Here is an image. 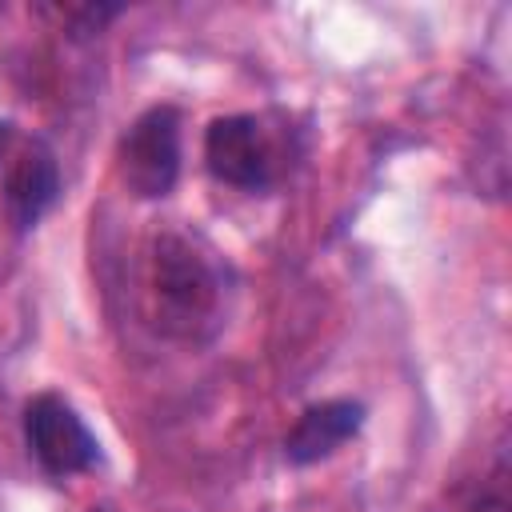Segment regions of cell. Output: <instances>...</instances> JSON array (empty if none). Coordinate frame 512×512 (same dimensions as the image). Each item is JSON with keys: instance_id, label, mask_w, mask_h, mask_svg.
Returning a JSON list of instances; mask_svg holds the SVG:
<instances>
[{"instance_id": "cell-1", "label": "cell", "mask_w": 512, "mask_h": 512, "mask_svg": "<svg viewBox=\"0 0 512 512\" xmlns=\"http://www.w3.org/2000/svg\"><path fill=\"white\" fill-rule=\"evenodd\" d=\"M152 296L156 324L172 336H196L216 312V272L184 236H160L152 248Z\"/></svg>"}, {"instance_id": "cell-2", "label": "cell", "mask_w": 512, "mask_h": 512, "mask_svg": "<svg viewBox=\"0 0 512 512\" xmlns=\"http://www.w3.org/2000/svg\"><path fill=\"white\" fill-rule=\"evenodd\" d=\"M120 176L140 200L172 192L180 176V112L172 104H156L132 120L120 140Z\"/></svg>"}, {"instance_id": "cell-3", "label": "cell", "mask_w": 512, "mask_h": 512, "mask_svg": "<svg viewBox=\"0 0 512 512\" xmlns=\"http://www.w3.org/2000/svg\"><path fill=\"white\" fill-rule=\"evenodd\" d=\"M24 440L48 476H76L96 464V436L88 432L80 412L56 392L28 400Z\"/></svg>"}, {"instance_id": "cell-4", "label": "cell", "mask_w": 512, "mask_h": 512, "mask_svg": "<svg viewBox=\"0 0 512 512\" xmlns=\"http://www.w3.org/2000/svg\"><path fill=\"white\" fill-rule=\"evenodd\" d=\"M208 172L232 188H264L272 176V144L256 116H220L204 132Z\"/></svg>"}, {"instance_id": "cell-5", "label": "cell", "mask_w": 512, "mask_h": 512, "mask_svg": "<svg viewBox=\"0 0 512 512\" xmlns=\"http://www.w3.org/2000/svg\"><path fill=\"white\" fill-rule=\"evenodd\" d=\"M364 424V404L360 400H320L300 412L292 432L284 436V456L292 464H316L332 456L344 440H352Z\"/></svg>"}, {"instance_id": "cell-6", "label": "cell", "mask_w": 512, "mask_h": 512, "mask_svg": "<svg viewBox=\"0 0 512 512\" xmlns=\"http://www.w3.org/2000/svg\"><path fill=\"white\" fill-rule=\"evenodd\" d=\"M56 192H60L56 160L44 148H28L8 168V180H4V200H8V212H12L16 228H32L56 204Z\"/></svg>"}, {"instance_id": "cell-7", "label": "cell", "mask_w": 512, "mask_h": 512, "mask_svg": "<svg viewBox=\"0 0 512 512\" xmlns=\"http://www.w3.org/2000/svg\"><path fill=\"white\" fill-rule=\"evenodd\" d=\"M468 512H508V500H504V492H488V496H480Z\"/></svg>"}]
</instances>
